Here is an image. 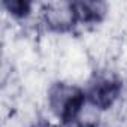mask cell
<instances>
[{"instance_id": "cell-4", "label": "cell", "mask_w": 127, "mask_h": 127, "mask_svg": "<svg viewBox=\"0 0 127 127\" xmlns=\"http://www.w3.org/2000/svg\"><path fill=\"white\" fill-rule=\"evenodd\" d=\"M76 18L87 23L99 21L105 14V3H73Z\"/></svg>"}, {"instance_id": "cell-3", "label": "cell", "mask_w": 127, "mask_h": 127, "mask_svg": "<svg viewBox=\"0 0 127 127\" xmlns=\"http://www.w3.org/2000/svg\"><path fill=\"white\" fill-rule=\"evenodd\" d=\"M76 12L73 9V3L70 5H55L54 9L46 12V21L51 27L64 30L73 21H76Z\"/></svg>"}, {"instance_id": "cell-2", "label": "cell", "mask_w": 127, "mask_h": 127, "mask_svg": "<svg viewBox=\"0 0 127 127\" xmlns=\"http://www.w3.org/2000/svg\"><path fill=\"white\" fill-rule=\"evenodd\" d=\"M121 82L117 78H100L90 88V100L100 109H108L120 96Z\"/></svg>"}, {"instance_id": "cell-1", "label": "cell", "mask_w": 127, "mask_h": 127, "mask_svg": "<svg viewBox=\"0 0 127 127\" xmlns=\"http://www.w3.org/2000/svg\"><path fill=\"white\" fill-rule=\"evenodd\" d=\"M49 103L63 123H72L85 103V94L76 87L57 84L51 90Z\"/></svg>"}, {"instance_id": "cell-5", "label": "cell", "mask_w": 127, "mask_h": 127, "mask_svg": "<svg viewBox=\"0 0 127 127\" xmlns=\"http://www.w3.org/2000/svg\"><path fill=\"white\" fill-rule=\"evenodd\" d=\"M5 8L15 17H27L30 12V3L27 2H20V0H14V2H5Z\"/></svg>"}]
</instances>
